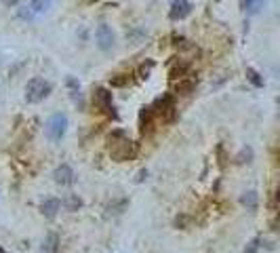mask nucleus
Listing matches in <instances>:
<instances>
[{"label":"nucleus","mask_w":280,"mask_h":253,"mask_svg":"<svg viewBox=\"0 0 280 253\" xmlns=\"http://www.w3.org/2000/svg\"><path fill=\"white\" fill-rule=\"evenodd\" d=\"M108 144H110V156H112L114 160H118V163L133 160L139 152L137 144L128 139L122 131H114V133L108 137Z\"/></svg>","instance_id":"1"},{"label":"nucleus","mask_w":280,"mask_h":253,"mask_svg":"<svg viewBox=\"0 0 280 253\" xmlns=\"http://www.w3.org/2000/svg\"><path fill=\"white\" fill-rule=\"evenodd\" d=\"M51 83L44 78H32L28 83L26 87V99H28V104H40L42 99H46L48 95H51Z\"/></svg>","instance_id":"2"},{"label":"nucleus","mask_w":280,"mask_h":253,"mask_svg":"<svg viewBox=\"0 0 280 253\" xmlns=\"http://www.w3.org/2000/svg\"><path fill=\"white\" fill-rule=\"evenodd\" d=\"M93 106L99 110V112H104V114L112 116V118H118L116 108H114V101H112V93H110L108 89L97 87L93 91Z\"/></svg>","instance_id":"3"},{"label":"nucleus","mask_w":280,"mask_h":253,"mask_svg":"<svg viewBox=\"0 0 280 253\" xmlns=\"http://www.w3.org/2000/svg\"><path fill=\"white\" fill-rule=\"evenodd\" d=\"M150 110H152L154 118H162V120H173L175 118V99L173 95H162L158 97L152 106H150Z\"/></svg>","instance_id":"4"},{"label":"nucleus","mask_w":280,"mask_h":253,"mask_svg":"<svg viewBox=\"0 0 280 253\" xmlns=\"http://www.w3.org/2000/svg\"><path fill=\"white\" fill-rule=\"evenodd\" d=\"M66 133H68V116L64 112L53 114L46 123V137L51 141H62Z\"/></svg>","instance_id":"5"},{"label":"nucleus","mask_w":280,"mask_h":253,"mask_svg":"<svg viewBox=\"0 0 280 253\" xmlns=\"http://www.w3.org/2000/svg\"><path fill=\"white\" fill-rule=\"evenodd\" d=\"M95 43H97L99 51H104V53H108V51H112V49H114L116 36H114L112 28H110L108 24L97 26V30H95Z\"/></svg>","instance_id":"6"},{"label":"nucleus","mask_w":280,"mask_h":253,"mask_svg":"<svg viewBox=\"0 0 280 253\" xmlns=\"http://www.w3.org/2000/svg\"><path fill=\"white\" fill-rule=\"evenodd\" d=\"M190 13H192V3L190 0H173L171 11H168V19L171 22H182Z\"/></svg>","instance_id":"7"},{"label":"nucleus","mask_w":280,"mask_h":253,"mask_svg":"<svg viewBox=\"0 0 280 253\" xmlns=\"http://www.w3.org/2000/svg\"><path fill=\"white\" fill-rule=\"evenodd\" d=\"M53 179L59 186H72L74 184V171L70 165H59L53 173Z\"/></svg>","instance_id":"8"},{"label":"nucleus","mask_w":280,"mask_h":253,"mask_svg":"<svg viewBox=\"0 0 280 253\" xmlns=\"http://www.w3.org/2000/svg\"><path fill=\"white\" fill-rule=\"evenodd\" d=\"M196 85H198V78L190 72L188 76L175 80V91L177 93H182V95H188V93H192V91L196 89Z\"/></svg>","instance_id":"9"},{"label":"nucleus","mask_w":280,"mask_h":253,"mask_svg":"<svg viewBox=\"0 0 280 253\" xmlns=\"http://www.w3.org/2000/svg\"><path fill=\"white\" fill-rule=\"evenodd\" d=\"M62 209V202H59L57 198H46L42 205H40V211H42V215L48 217V219H53L57 215V211Z\"/></svg>","instance_id":"10"},{"label":"nucleus","mask_w":280,"mask_h":253,"mask_svg":"<svg viewBox=\"0 0 280 253\" xmlns=\"http://www.w3.org/2000/svg\"><path fill=\"white\" fill-rule=\"evenodd\" d=\"M154 127V114L152 110L148 108H142V112H139V129H142V133H146V131H150Z\"/></svg>","instance_id":"11"},{"label":"nucleus","mask_w":280,"mask_h":253,"mask_svg":"<svg viewBox=\"0 0 280 253\" xmlns=\"http://www.w3.org/2000/svg\"><path fill=\"white\" fill-rule=\"evenodd\" d=\"M188 74H190V64H186V62H175L171 66V70H168V76H171L173 83H175V80H179V78L188 76Z\"/></svg>","instance_id":"12"},{"label":"nucleus","mask_w":280,"mask_h":253,"mask_svg":"<svg viewBox=\"0 0 280 253\" xmlns=\"http://www.w3.org/2000/svg\"><path fill=\"white\" fill-rule=\"evenodd\" d=\"M240 202L248 209V211H255L257 209V205H259V194L255 190H248V192H244L242 196H240Z\"/></svg>","instance_id":"13"},{"label":"nucleus","mask_w":280,"mask_h":253,"mask_svg":"<svg viewBox=\"0 0 280 253\" xmlns=\"http://www.w3.org/2000/svg\"><path fill=\"white\" fill-rule=\"evenodd\" d=\"M62 205H64L68 211H72V213H74V211H78L80 207H82V200L78 198V194H68V196L64 198Z\"/></svg>","instance_id":"14"},{"label":"nucleus","mask_w":280,"mask_h":253,"mask_svg":"<svg viewBox=\"0 0 280 253\" xmlns=\"http://www.w3.org/2000/svg\"><path fill=\"white\" fill-rule=\"evenodd\" d=\"M42 249L46 251V253H57L59 251V236L57 234H48L46 236V240H44V245H42Z\"/></svg>","instance_id":"15"},{"label":"nucleus","mask_w":280,"mask_h":253,"mask_svg":"<svg viewBox=\"0 0 280 253\" xmlns=\"http://www.w3.org/2000/svg\"><path fill=\"white\" fill-rule=\"evenodd\" d=\"M246 80H248V83H251L253 87H257V89L264 87V78L259 76V72H257V70H253V68H246Z\"/></svg>","instance_id":"16"},{"label":"nucleus","mask_w":280,"mask_h":253,"mask_svg":"<svg viewBox=\"0 0 280 253\" xmlns=\"http://www.w3.org/2000/svg\"><path fill=\"white\" fill-rule=\"evenodd\" d=\"M53 0H30V7H32L34 13H44L48 7H51Z\"/></svg>","instance_id":"17"},{"label":"nucleus","mask_w":280,"mask_h":253,"mask_svg":"<svg viewBox=\"0 0 280 253\" xmlns=\"http://www.w3.org/2000/svg\"><path fill=\"white\" fill-rule=\"evenodd\" d=\"M128 80H131V78H128V74H116V76L110 78V83H112V87H124Z\"/></svg>","instance_id":"18"},{"label":"nucleus","mask_w":280,"mask_h":253,"mask_svg":"<svg viewBox=\"0 0 280 253\" xmlns=\"http://www.w3.org/2000/svg\"><path fill=\"white\" fill-rule=\"evenodd\" d=\"M264 5V0H244V9H246V11L248 13H257L259 11V7H262Z\"/></svg>","instance_id":"19"},{"label":"nucleus","mask_w":280,"mask_h":253,"mask_svg":"<svg viewBox=\"0 0 280 253\" xmlns=\"http://www.w3.org/2000/svg\"><path fill=\"white\" fill-rule=\"evenodd\" d=\"M259 245H262V238H253V240L246 245V249H244L242 253H257V251H259Z\"/></svg>","instance_id":"20"},{"label":"nucleus","mask_w":280,"mask_h":253,"mask_svg":"<svg viewBox=\"0 0 280 253\" xmlns=\"http://www.w3.org/2000/svg\"><path fill=\"white\" fill-rule=\"evenodd\" d=\"M248 158H253V150L244 148L242 152H240V156H238V163H248Z\"/></svg>","instance_id":"21"},{"label":"nucleus","mask_w":280,"mask_h":253,"mask_svg":"<svg viewBox=\"0 0 280 253\" xmlns=\"http://www.w3.org/2000/svg\"><path fill=\"white\" fill-rule=\"evenodd\" d=\"M66 83H68V87H70V91H72V95L76 97V95H78V91H80V85H78V80H74L72 76H70V78L66 80Z\"/></svg>","instance_id":"22"},{"label":"nucleus","mask_w":280,"mask_h":253,"mask_svg":"<svg viewBox=\"0 0 280 253\" xmlns=\"http://www.w3.org/2000/svg\"><path fill=\"white\" fill-rule=\"evenodd\" d=\"M175 224H177V226H186V224H188V217H186V215L177 217V219H175Z\"/></svg>","instance_id":"23"},{"label":"nucleus","mask_w":280,"mask_h":253,"mask_svg":"<svg viewBox=\"0 0 280 253\" xmlns=\"http://www.w3.org/2000/svg\"><path fill=\"white\" fill-rule=\"evenodd\" d=\"M2 3H4L6 7H15V5L19 3V0H2Z\"/></svg>","instance_id":"24"},{"label":"nucleus","mask_w":280,"mask_h":253,"mask_svg":"<svg viewBox=\"0 0 280 253\" xmlns=\"http://www.w3.org/2000/svg\"><path fill=\"white\" fill-rule=\"evenodd\" d=\"M0 253H4V249H2V247H0Z\"/></svg>","instance_id":"25"},{"label":"nucleus","mask_w":280,"mask_h":253,"mask_svg":"<svg viewBox=\"0 0 280 253\" xmlns=\"http://www.w3.org/2000/svg\"><path fill=\"white\" fill-rule=\"evenodd\" d=\"M206 253H211V251H206Z\"/></svg>","instance_id":"26"}]
</instances>
